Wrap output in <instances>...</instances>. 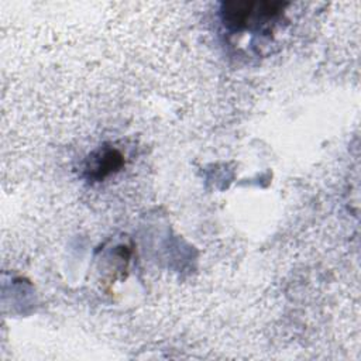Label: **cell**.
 Segmentation results:
<instances>
[{"label": "cell", "instance_id": "2", "mask_svg": "<svg viewBox=\"0 0 361 361\" xmlns=\"http://www.w3.org/2000/svg\"><path fill=\"white\" fill-rule=\"evenodd\" d=\"M124 166V155L113 147H100L90 154L85 166L89 180L100 182Z\"/></svg>", "mask_w": 361, "mask_h": 361}, {"label": "cell", "instance_id": "1", "mask_svg": "<svg viewBox=\"0 0 361 361\" xmlns=\"http://www.w3.org/2000/svg\"><path fill=\"white\" fill-rule=\"evenodd\" d=\"M286 6L281 1H227L221 4L220 18L231 32H268L282 17Z\"/></svg>", "mask_w": 361, "mask_h": 361}]
</instances>
